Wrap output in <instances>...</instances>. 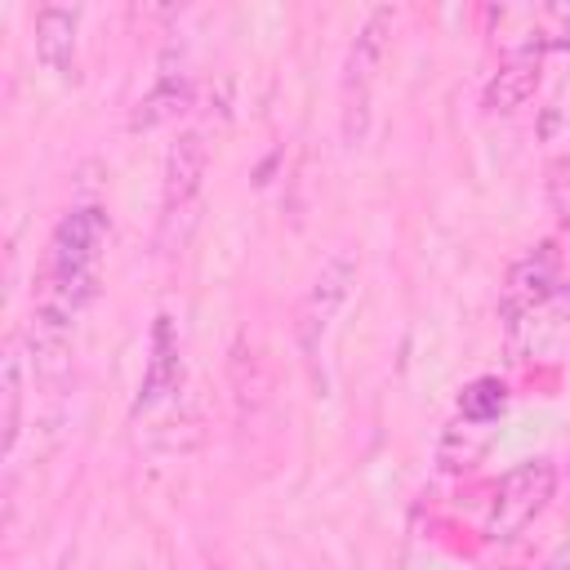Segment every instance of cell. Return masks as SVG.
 <instances>
[{
	"instance_id": "9c48e42d",
	"label": "cell",
	"mask_w": 570,
	"mask_h": 570,
	"mask_svg": "<svg viewBox=\"0 0 570 570\" xmlns=\"http://www.w3.org/2000/svg\"><path fill=\"white\" fill-rule=\"evenodd\" d=\"M191 94H196L191 71L174 53H165L160 67H156V76H151V85L142 89V98L129 111V129H160V125L178 120L191 107Z\"/></svg>"
},
{
	"instance_id": "5b68a950",
	"label": "cell",
	"mask_w": 570,
	"mask_h": 570,
	"mask_svg": "<svg viewBox=\"0 0 570 570\" xmlns=\"http://www.w3.org/2000/svg\"><path fill=\"white\" fill-rule=\"evenodd\" d=\"M352 285H356V258L338 249V254H330V258L321 263V272H316L312 285L303 289L298 312H294V338H298V352H303L307 365H316L321 343H325V334H330L338 307L347 303Z\"/></svg>"
},
{
	"instance_id": "8992f818",
	"label": "cell",
	"mask_w": 570,
	"mask_h": 570,
	"mask_svg": "<svg viewBox=\"0 0 570 570\" xmlns=\"http://www.w3.org/2000/svg\"><path fill=\"white\" fill-rule=\"evenodd\" d=\"M566 289V258L557 249V240H539L534 249H525L508 281H503V298H499V316L517 330L525 325L534 312H543L548 303H557Z\"/></svg>"
},
{
	"instance_id": "ba28073f",
	"label": "cell",
	"mask_w": 570,
	"mask_h": 570,
	"mask_svg": "<svg viewBox=\"0 0 570 570\" xmlns=\"http://www.w3.org/2000/svg\"><path fill=\"white\" fill-rule=\"evenodd\" d=\"M183 383V347H178V325L169 312H160L151 321L147 334V365L138 379V396H134V414H151L160 410Z\"/></svg>"
},
{
	"instance_id": "277c9868",
	"label": "cell",
	"mask_w": 570,
	"mask_h": 570,
	"mask_svg": "<svg viewBox=\"0 0 570 570\" xmlns=\"http://www.w3.org/2000/svg\"><path fill=\"white\" fill-rule=\"evenodd\" d=\"M209 174V147L196 129L178 134V142L165 156V183H160V245H183L187 227L196 218V200Z\"/></svg>"
},
{
	"instance_id": "7a4b0ae2",
	"label": "cell",
	"mask_w": 570,
	"mask_h": 570,
	"mask_svg": "<svg viewBox=\"0 0 570 570\" xmlns=\"http://www.w3.org/2000/svg\"><path fill=\"white\" fill-rule=\"evenodd\" d=\"M392 31H396V9L379 4V9L365 13V22L356 27V36H352V45H347L343 76H338V89H343V138H347V142H361V138H365V125H370V94H374V85H379V71H383Z\"/></svg>"
},
{
	"instance_id": "4fadbf2b",
	"label": "cell",
	"mask_w": 570,
	"mask_h": 570,
	"mask_svg": "<svg viewBox=\"0 0 570 570\" xmlns=\"http://www.w3.org/2000/svg\"><path fill=\"white\" fill-rule=\"evenodd\" d=\"M503 410H508V383L494 379V374H481V379H472V383L459 392V414H463V423H494Z\"/></svg>"
},
{
	"instance_id": "8fae6325",
	"label": "cell",
	"mask_w": 570,
	"mask_h": 570,
	"mask_svg": "<svg viewBox=\"0 0 570 570\" xmlns=\"http://www.w3.org/2000/svg\"><path fill=\"white\" fill-rule=\"evenodd\" d=\"M0 401H4V414H0V454L9 463L13 450H18V436H22V401H27V356H22V347H9V356H4Z\"/></svg>"
},
{
	"instance_id": "3957f363",
	"label": "cell",
	"mask_w": 570,
	"mask_h": 570,
	"mask_svg": "<svg viewBox=\"0 0 570 570\" xmlns=\"http://www.w3.org/2000/svg\"><path fill=\"white\" fill-rule=\"evenodd\" d=\"M552 494H557V463L552 459H525V463L508 468L490 490L481 534L490 543H512L552 503Z\"/></svg>"
},
{
	"instance_id": "5bb4252c",
	"label": "cell",
	"mask_w": 570,
	"mask_h": 570,
	"mask_svg": "<svg viewBox=\"0 0 570 570\" xmlns=\"http://www.w3.org/2000/svg\"><path fill=\"white\" fill-rule=\"evenodd\" d=\"M534 570H570V543H561L543 566H534Z\"/></svg>"
},
{
	"instance_id": "6da1fadb",
	"label": "cell",
	"mask_w": 570,
	"mask_h": 570,
	"mask_svg": "<svg viewBox=\"0 0 570 570\" xmlns=\"http://www.w3.org/2000/svg\"><path fill=\"white\" fill-rule=\"evenodd\" d=\"M107 232H111V223H107L102 205H76L53 223V232L45 240L36 303H31V330H27L36 379H53L67 365L71 325L94 303L98 281H102Z\"/></svg>"
},
{
	"instance_id": "30bf717a",
	"label": "cell",
	"mask_w": 570,
	"mask_h": 570,
	"mask_svg": "<svg viewBox=\"0 0 570 570\" xmlns=\"http://www.w3.org/2000/svg\"><path fill=\"white\" fill-rule=\"evenodd\" d=\"M36 58L58 80H76V45H80V9L76 4H40L36 9Z\"/></svg>"
},
{
	"instance_id": "52a82bcc",
	"label": "cell",
	"mask_w": 570,
	"mask_h": 570,
	"mask_svg": "<svg viewBox=\"0 0 570 570\" xmlns=\"http://www.w3.org/2000/svg\"><path fill=\"white\" fill-rule=\"evenodd\" d=\"M543 49L534 45V40H517V45H508L503 49V58H499V67L485 76V85H481V107H485V116H512V111H521L530 98H534V89H539V80H543Z\"/></svg>"
},
{
	"instance_id": "7c38bea8",
	"label": "cell",
	"mask_w": 570,
	"mask_h": 570,
	"mask_svg": "<svg viewBox=\"0 0 570 570\" xmlns=\"http://www.w3.org/2000/svg\"><path fill=\"white\" fill-rule=\"evenodd\" d=\"M525 40H534L543 53H570V0L525 9Z\"/></svg>"
}]
</instances>
